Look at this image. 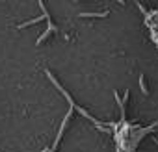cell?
I'll list each match as a JSON object with an SVG mask.
<instances>
[{
	"label": "cell",
	"mask_w": 158,
	"mask_h": 152,
	"mask_svg": "<svg viewBox=\"0 0 158 152\" xmlns=\"http://www.w3.org/2000/svg\"><path fill=\"white\" fill-rule=\"evenodd\" d=\"M45 74H47V76H48V80H50V82H52V84H54V87H58V91H61V93H63V97H65V98H67V100H69V104H71V108H74V110H78V111H80V113H82V115H84V117H88V119H89V121H93V122H95V124H97V122H99V121H97V119H95V117H91V115H89V113H88V111H86V110H82V108H80V106H76V104H74V100H73V98H71V95H69V93H67V91H65V89H63V87H61V86H60V84H58V80H56V78H54V76H52V72H50V70H45Z\"/></svg>",
	"instance_id": "obj_1"
},
{
	"label": "cell",
	"mask_w": 158,
	"mask_h": 152,
	"mask_svg": "<svg viewBox=\"0 0 158 152\" xmlns=\"http://www.w3.org/2000/svg\"><path fill=\"white\" fill-rule=\"evenodd\" d=\"M39 8H41V11H43V15L47 17V22H48V26H47V30L39 35V39H37V43L35 45H43V41L52 34V32H58V28L54 26V22L50 21V15H48V11H47V6H45V2H43V0H39Z\"/></svg>",
	"instance_id": "obj_2"
},
{
	"label": "cell",
	"mask_w": 158,
	"mask_h": 152,
	"mask_svg": "<svg viewBox=\"0 0 158 152\" xmlns=\"http://www.w3.org/2000/svg\"><path fill=\"white\" fill-rule=\"evenodd\" d=\"M43 19H47L45 15H41V17H35V19H32V21H28V22H23V24H19L17 26V30H23V28H28V26H32V24H37L39 21H43Z\"/></svg>",
	"instance_id": "obj_3"
},
{
	"label": "cell",
	"mask_w": 158,
	"mask_h": 152,
	"mask_svg": "<svg viewBox=\"0 0 158 152\" xmlns=\"http://www.w3.org/2000/svg\"><path fill=\"white\" fill-rule=\"evenodd\" d=\"M108 13L110 11H104V13H80V17H101V19H104V17H108Z\"/></svg>",
	"instance_id": "obj_4"
},
{
	"label": "cell",
	"mask_w": 158,
	"mask_h": 152,
	"mask_svg": "<svg viewBox=\"0 0 158 152\" xmlns=\"http://www.w3.org/2000/svg\"><path fill=\"white\" fill-rule=\"evenodd\" d=\"M139 87H141V93L143 95H149V89L145 86V78H143V76H139Z\"/></svg>",
	"instance_id": "obj_5"
},
{
	"label": "cell",
	"mask_w": 158,
	"mask_h": 152,
	"mask_svg": "<svg viewBox=\"0 0 158 152\" xmlns=\"http://www.w3.org/2000/svg\"><path fill=\"white\" fill-rule=\"evenodd\" d=\"M117 2H119V4H121V6H125V0H117Z\"/></svg>",
	"instance_id": "obj_6"
},
{
	"label": "cell",
	"mask_w": 158,
	"mask_h": 152,
	"mask_svg": "<svg viewBox=\"0 0 158 152\" xmlns=\"http://www.w3.org/2000/svg\"><path fill=\"white\" fill-rule=\"evenodd\" d=\"M154 143H156V145H158V139H154Z\"/></svg>",
	"instance_id": "obj_7"
},
{
	"label": "cell",
	"mask_w": 158,
	"mask_h": 152,
	"mask_svg": "<svg viewBox=\"0 0 158 152\" xmlns=\"http://www.w3.org/2000/svg\"><path fill=\"white\" fill-rule=\"evenodd\" d=\"M76 2H78V0H76Z\"/></svg>",
	"instance_id": "obj_8"
}]
</instances>
